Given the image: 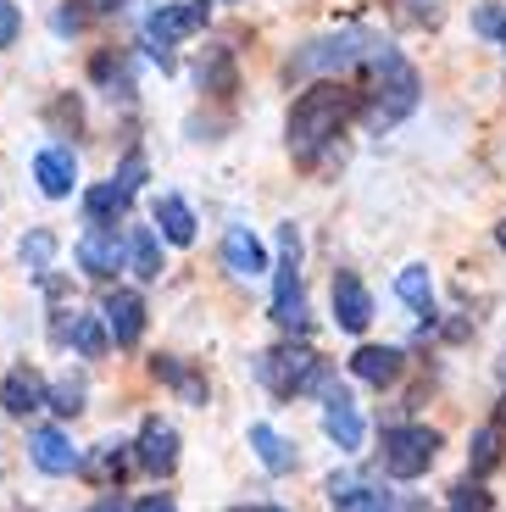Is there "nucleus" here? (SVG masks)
Here are the masks:
<instances>
[{"label": "nucleus", "mask_w": 506, "mask_h": 512, "mask_svg": "<svg viewBox=\"0 0 506 512\" xmlns=\"http://www.w3.org/2000/svg\"><path fill=\"white\" fill-rule=\"evenodd\" d=\"M195 84L212 90V95H228V90H234V56H228L223 45H212V51L195 62Z\"/></svg>", "instance_id": "393cba45"}, {"label": "nucleus", "mask_w": 506, "mask_h": 512, "mask_svg": "<svg viewBox=\"0 0 506 512\" xmlns=\"http://www.w3.org/2000/svg\"><path fill=\"white\" fill-rule=\"evenodd\" d=\"M28 457H34V468L39 474H78V446H73V435H67L62 423H51V429H34L28 435Z\"/></svg>", "instance_id": "9b49d317"}, {"label": "nucleus", "mask_w": 506, "mask_h": 512, "mask_svg": "<svg viewBox=\"0 0 506 512\" xmlns=\"http://www.w3.org/2000/svg\"><path fill=\"white\" fill-rule=\"evenodd\" d=\"M17 262H23L34 279H45V268L56 262V234L51 229H28L23 245H17Z\"/></svg>", "instance_id": "bb28decb"}, {"label": "nucleus", "mask_w": 506, "mask_h": 512, "mask_svg": "<svg viewBox=\"0 0 506 512\" xmlns=\"http://www.w3.org/2000/svg\"><path fill=\"white\" fill-rule=\"evenodd\" d=\"M234 512H240V507H234Z\"/></svg>", "instance_id": "79ce46f5"}, {"label": "nucleus", "mask_w": 506, "mask_h": 512, "mask_svg": "<svg viewBox=\"0 0 506 512\" xmlns=\"http://www.w3.org/2000/svg\"><path fill=\"white\" fill-rule=\"evenodd\" d=\"M62 340L78 351V357H101L112 340H106V323H101V312H73L67 318V329H62Z\"/></svg>", "instance_id": "4be33fe9"}, {"label": "nucleus", "mask_w": 506, "mask_h": 512, "mask_svg": "<svg viewBox=\"0 0 506 512\" xmlns=\"http://www.w3.org/2000/svg\"><path fill=\"white\" fill-rule=\"evenodd\" d=\"M501 457H506V435H501V423H479L473 429V446H468V468H473V479H484V474H495L501 468Z\"/></svg>", "instance_id": "412c9836"}, {"label": "nucleus", "mask_w": 506, "mask_h": 512, "mask_svg": "<svg viewBox=\"0 0 506 512\" xmlns=\"http://www.w3.org/2000/svg\"><path fill=\"white\" fill-rule=\"evenodd\" d=\"M78 268L89 279H112L123 268V234H117V223H89L84 240H78Z\"/></svg>", "instance_id": "1a4fd4ad"}, {"label": "nucleus", "mask_w": 506, "mask_h": 512, "mask_svg": "<svg viewBox=\"0 0 506 512\" xmlns=\"http://www.w3.org/2000/svg\"><path fill=\"white\" fill-rule=\"evenodd\" d=\"M367 67H373V90L362 95V123L367 134H390L395 123H406V117L418 112V67L406 62L401 51H395L390 39H373V51H367Z\"/></svg>", "instance_id": "f03ea898"}, {"label": "nucleus", "mask_w": 506, "mask_h": 512, "mask_svg": "<svg viewBox=\"0 0 506 512\" xmlns=\"http://www.w3.org/2000/svg\"><path fill=\"white\" fill-rule=\"evenodd\" d=\"M123 268L134 273L140 284H156L167 268V256H162V240H156V229H134L123 240Z\"/></svg>", "instance_id": "2eb2a0df"}, {"label": "nucleus", "mask_w": 506, "mask_h": 512, "mask_svg": "<svg viewBox=\"0 0 506 512\" xmlns=\"http://www.w3.org/2000/svg\"><path fill=\"white\" fill-rule=\"evenodd\" d=\"M156 234L173 240V245H195V212H190L184 195H162V201H156Z\"/></svg>", "instance_id": "aec40b11"}, {"label": "nucleus", "mask_w": 506, "mask_h": 512, "mask_svg": "<svg viewBox=\"0 0 506 512\" xmlns=\"http://www.w3.org/2000/svg\"><path fill=\"white\" fill-rule=\"evenodd\" d=\"M17 28H23V12H17L12 0H0V51L17 39Z\"/></svg>", "instance_id": "473e14b6"}, {"label": "nucleus", "mask_w": 506, "mask_h": 512, "mask_svg": "<svg viewBox=\"0 0 506 512\" xmlns=\"http://www.w3.org/2000/svg\"><path fill=\"white\" fill-rule=\"evenodd\" d=\"M123 0H84V12H95V17H106V12H117Z\"/></svg>", "instance_id": "e433bc0d"}, {"label": "nucleus", "mask_w": 506, "mask_h": 512, "mask_svg": "<svg viewBox=\"0 0 506 512\" xmlns=\"http://www.w3.org/2000/svg\"><path fill=\"white\" fill-rule=\"evenodd\" d=\"M440 429H423V423H401V429H390L379 446V462L390 479H423L434 468V457H440Z\"/></svg>", "instance_id": "39448f33"}, {"label": "nucleus", "mask_w": 506, "mask_h": 512, "mask_svg": "<svg viewBox=\"0 0 506 512\" xmlns=\"http://www.w3.org/2000/svg\"><path fill=\"white\" fill-rule=\"evenodd\" d=\"M256 379L279 401H290V396H306V390H323L329 384V362L317 357L312 346H301V340H284V346L256 357Z\"/></svg>", "instance_id": "7ed1b4c3"}, {"label": "nucleus", "mask_w": 506, "mask_h": 512, "mask_svg": "<svg viewBox=\"0 0 506 512\" xmlns=\"http://www.w3.org/2000/svg\"><path fill=\"white\" fill-rule=\"evenodd\" d=\"M401 17H412V23H440V0H401Z\"/></svg>", "instance_id": "72a5a7b5"}, {"label": "nucleus", "mask_w": 506, "mask_h": 512, "mask_svg": "<svg viewBox=\"0 0 506 512\" xmlns=\"http://www.w3.org/2000/svg\"><path fill=\"white\" fill-rule=\"evenodd\" d=\"M495 245H501V251H506V218L495 223Z\"/></svg>", "instance_id": "58836bf2"}, {"label": "nucleus", "mask_w": 506, "mask_h": 512, "mask_svg": "<svg viewBox=\"0 0 506 512\" xmlns=\"http://www.w3.org/2000/svg\"><path fill=\"white\" fill-rule=\"evenodd\" d=\"M256 512H284V507H256Z\"/></svg>", "instance_id": "ea45409f"}, {"label": "nucleus", "mask_w": 506, "mask_h": 512, "mask_svg": "<svg viewBox=\"0 0 506 512\" xmlns=\"http://www.w3.org/2000/svg\"><path fill=\"white\" fill-rule=\"evenodd\" d=\"M112 184H117L123 195H140V190H145V151H123V162H117Z\"/></svg>", "instance_id": "7c9ffc66"}, {"label": "nucleus", "mask_w": 506, "mask_h": 512, "mask_svg": "<svg viewBox=\"0 0 506 512\" xmlns=\"http://www.w3.org/2000/svg\"><path fill=\"white\" fill-rule=\"evenodd\" d=\"M195 28H206V0H184V6H156L151 17H145V51L156 56V62H173V45L178 39H190Z\"/></svg>", "instance_id": "423d86ee"}, {"label": "nucleus", "mask_w": 506, "mask_h": 512, "mask_svg": "<svg viewBox=\"0 0 506 512\" xmlns=\"http://www.w3.org/2000/svg\"><path fill=\"white\" fill-rule=\"evenodd\" d=\"M445 512H490V490L479 479H456L451 485V507Z\"/></svg>", "instance_id": "c756f323"}, {"label": "nucleus", "mask_w": 506, "mask_h": 512, "mask_svg": "<svg viewBox=\"0 0 506 512\" xmlns=\"http://www.w3.org/2000/svg\"><path fill=\"white\" fill-rule=\"evenodd\" d=\"M151 373L167 384V390H178V401H190V407H206V396H212L201 373H195L190 362H178V357H151Z\"/></svg>", "instance_id": "6ab92c4d"}, {"label": "nucleus", "mask_w": 506, "mask_h": 512, "mask_svg": "<svg viewBox=\"0 0 506 512\" xmlns=\"http://www.w3.org/2000/svg\"><path fill=\"white\" fill-rule=\"evenodd\" d=\"M329 507L334 512H390V490L367 485V479H334V485H329Z\"/></svg>", "instance_id": "a211bd4d"}, {"label": "nucleus", "mask_w": 506, "mask_h": 512, "mask_svg": "<svg viewBox=\"0 0 506 512\" xmlns=\"http://www.w3.org/2000/svg\"><path fill=\"white\" fill-rule=\"evenodd\" d=\"M395 295H401V301H406L412 312H423V318H429V312H434V284H429V268H423V262L401 268V273H395Z\"/></svg>", "instance_id": "b1692460"}, {"label": "nucleus", "mask_w": 506, "mask_h": 512, "mask_svg": "<svg viewBox=\"0 0 506 512\" xmlns=\"http://www.w3.org/2000/svg\"><path fill=\"white\" fill-rule=\"evenodd\" d=\"M473 28H479L484 39H495V45H506V6L501 0H484L479 12H473Z\"/></svg>", "instance_id": "2f4dec72"}, {"label": "nucleus", "mask_w": 506, "mask_h": 512, "mask_svg": "<svg viewBox=\"0 0 506 512\" xmlns=\"http://www.w3.org/2000/svg\"><path fill=\"white\" fill-rule=\"evenodd\" d=\"M34 179H39V195H51V201H67L78 190V156L67 145H45L34 156Z\"/></svg>", "instance_id": "ddd939ff"}, {"label": "nucleus", "mask_w": 506, "mask_h": 512, "mask_svg": "<svg viewBox=\"0 0 506 512\" xmlns=\"http://www.w3.org/2000/svg\"><path fill=\"white\" fill-rule=\"evenodd\" d=\"M134 462L151 468L156 479H167L178 468V429L167 418H145L140 423V440H134Z\"/></svg>", "instance_id": "9d476101"}, {"label": "nucleus", "mask_w": 506, "mask_h": 512, "mask_svg": "<svg viewBox=\"0 0 506 512\" xmlns=\"http://www.w3.org/2000/svg\"><path fill=\"white\" fill-rule=\"evenodd\" d=\"M223 268L234 273V279H262L267 273V251L245 223H234V229L223 234Z\"/></svg>", "instance_id": "4468645a"}, {"label": "nucleus", "mask_w": 506, "mask_h": 512, "mask_svg": "<svg viewBox=\"0 0 506 512\" xmlns=\"http://www.w3.org/2000/svg\"><path fill=\"white\" fill-rule=\"evenodd\" d=\"M45 407H56L62 418H78V412H84V379H56V384H45Z\"/></svg>", "instance_id": "c85d7f7f"}, {"label": "nucleus", "mask_w": 506, "mask_h": 512, "mask_svg": "<svg viewBox=\"0 0 506 512\" xmlns=\"http://www.w3.org/2000/svg\"><path fill=\"white\" fill-rule=\"evenodd\" d=\"M367 51H373V34H356V28H345V34H323V39L301 45V51L284 62V84H306V78H340V73H351L356 62H367Z\"/></svg>", "instance_id": "20e7f679"}, {"label": "nucleus", "mask_w": 506, "mask_h": 512, "mask_svg": "<svg viewBox=\"0 0 506 512\" xmlns=\"http://www.w3.org/2000/svg\"><path fill=\"white\" fill-rule=\"evenodd\" d=\"M56 23V34H78V28H84V12H73V6H62V12L51 17Z\"/></svg>", "instance_id": "c9c22d12"}, {"label": "nucleus", "mask_w": 506, "mask_h": 512, "mask_svg": "<svg viewBox=\"0 0 506 512\" xmlns=\"http://www.w3.org/2000/svg\"><path fill=\"white\" fill-rule=\"evenodd\" d=\"M501 379H506V362H501Z\"/></svg>", "instance_id": "a19ab883"}, {"label": "nucleus", "mask_w": 506, "mask_h": 512, "mask_svg": "<svg viewBox=\"0 0 506 512\" xmlns=\"http://www.w3.org/2000/svg\"><path fill=\"white\" fill-rule=\"evenodd\" d=\"M0 407L12 412V418H28V412L45 407V379L34 368H12L6 384H0Z\"/></svg>", "instance_id": "f3484780"}, {"label": "nucleus", "mask_w": 506, "mask_h": 512, "mask_svg": "<svg viewBox=\"0 0 506 512\" xmlns=\"http://www.w3.org/2000/svg\"><path fill=\"white\" fill-rule=\"evenodd\" d=\"M128 468H134V446H123V440H106V446L89 457V474H95V479H106V474L123 479Z\"/></svg>", "instance_id": "cd10ccee"}, {"label": "nucleus", "mask_w": 506, "mask_h": 512, "mask_svg": "<svg viewBox=\"0 0 506 512\" xmlns=\"http://www.w3.org/2000/svg\"><path fill=\"white\" fill-rule=\"evenodd\" d=\"M323 429H329V440L340 451H362V440H367V423H362V412H356V401H351V390L345 384H323Z\"/></svg>", "instance_id": "6e6552de"}, {"label": "nucleus", "mask_w": 506, "mask_h": 512, "mask_svg": "<svg viewBox=\"0 0 506 512\" xmlns=\"http://www.w3.org/2000/svg\"><path fill=\"white\" fill-rule=\"evenodd\" d=\"M95 312H101L112 346H123V351L140 346V334H145V295L140 290H106Z\"/></svg>", "instance_id": "0eeeda50"}, {"label": "nucleus", "mask_w": 506, "mask_h": 512, "mask_svg": "<svg viewBox=\"0 0 506 512\" xmlns=\"http://www.w3.org/2000/svg\"><path fill=\"white\" fill-rule=\"evenodd\" d=\"M362 112V90L340 84V78H317L312 90H301V101L290 106V123H284V140L290 156L312 167L323 145H334V134H345V123Z\"/></svg>", "instance_id": "f257e3e1"}, {"label": "nucleus", "mask_w": 506, "mask_h": 512, "mask_svg": "<svg viewBox=\"0 0 506 512\" xmlns=\"http://www.w3.org/2000/svg\"><path fill=\"white\" fill-rule=\"evenodd\" d=\"M251 446H256V457H262L267 474H290L295 468V451L284 446V435L273 429V423H251Z\"/></svg>", "instance_id": "5701e85b"}, {"label": "nucleus", "mask_w": 506, "mask_h": 512, "mask_svg": "<svg viewBox=\"0 0 506 512\" xmlns=\"http://www.w3.org/2000/svg\"><path fill=\"white\" fill-rule=\"evenodd\" d=\"M401 368H406V357H401L395 346H356V351H351V373H356L362 384H379V390L401 379Z\"/></svg>", "instance_id": "dca6fc26"}, {"label": "nucleus", "mask_w": 506, "mask_h": 512, "mask_svg": "<svg viewBox=\"0 0 506 512\" xmlns=\"http://www.w3.org/2000/svg\"><path fill=\"white\" fill-rule=\"evenodd\" d=\"M134 512H178V501L167 496V490H151V496H145V501H140V507H134Z\"/></svg>", "instance_id": "f704fd0d"}, {"label": "nucleus", "mask_w": 506, "mask_h": 512, "mask_svg": "<svg viewBox=\"0 0 506 512\" xmlns=\"http://www.w3.org/2000/svg\"><path fill=\"white\" fill-rule=\"evenodd\" d=\"M128 201H134V195H123L112 179H106V184H95V190L84 195V206H89V223H123Z\"/></svg>", "instance_id": "a878e982"}, {"label": "nucleus", "mask_w": 506, "mask_h": 512, "mask_svg": "<svg viewBox=\"0 0 506 512\" xmlns=\"http://www.w3.org/2000/svg\"><path fill=\"white\" fill-rule=\"evenodd\" d=\"M84 512H128V507H123V501H117V496H101V501H95V507H84Z\"/></svg>", "instance_id": "4c0bfd02"}, {"label": "nucleus", "mask_w": 506, "mask_h": 512, "mask_svg": "<svg viewBox=\"0 0 506 512\" xmlns=\"http://www.w3.org/2000/svg\"><path fill=\"white\" fill-rule=\"evenodd\" d=\"M334 323H340L345 334H362L367 323H373V295H367V284L356 279L351 268L345 273H334Z\"/></svg>", "instance_id": "f8f14e48"}]
</instances>
